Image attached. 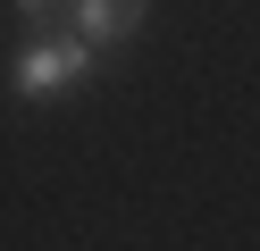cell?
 <instances>
[{
	"mask_svg": "<svg viewBox=\"0 0 260 251\" xmlns=\"http://www.w3.org/2000/svg\"><path fill=\"white\" fill-rule=\"evenodd\" d=\"M92 59H101V50H92L84 33H42V42H25V59H17V92L51 100V92H68V84H84Z\"/></svg>",
	"mask_w": 260,
	"mask_h": 251,
	"instance_id": "1",
	"label": "cell"
},
{
	"mask_svg": "<svg viewBox=\"0 0 260 251\" xmlns=\"http://www.w3.org/2000/svg\"><path fill=\"white\" fill-rule=\"evenodd\" d=\"M143 17H151V0H68V33H84L92 50L143 33Z\"/></svg>",
	"mask_w": 260,
	"mask_h": 251,
	"instance_id": "2",
	"label": "cell"
},
{
	"mask_svg": "<svg viewBox=\"0 0 260 251\" xmlns=\"http://www.w3.org/2000/svg\"><path fill=\"white\" fill-rule=\"evenodd\" d=\"M17 17L34 33H68V0H17Z\"/></svg>",
	"mask_w": 260,
	"mask_h": 251,
	"instance_id": "3",
	"label": "cell"
}]
</instances>
